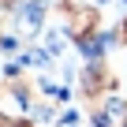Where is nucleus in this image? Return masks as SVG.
<instances>
[{
  "mask_svg": "<svg viewBox=\"0 0 127 127\" xmlns=\"http://www.w3.org/2000/svg\"><path fill=\"white\" fill-rule=\"evenodd\" d=\"M11 15V30L19 37H37L45 30V15H49V0H15L8 8Z\"/></svg>",
  "mask_w": 127,
  "mask_h": 127,
  "instance_id": "obj_1",
  "label": "nucleus"
},
{
  "mask_svg": "<svg viewBox=\"0 0 127 127\" xmlns=\"http://www.w3.org/2000/svg\"><path fill=\"white\" fill-rule=\"evenodd\" d=\"M75 86H79V94L94 105L97 97H105V94L116 90V79H112V71H108V64H105V60H90L86 67H82V75L75 79Z\"/></svg>",
  "mask_w": 127,
  "mask_h": 127,
  "instance_id": "obj_2",
  "label": "nucleus"
},
{
  "mask_svg": "<svg viewBox=\"0 0 127 127\" xmlns=\"http://www.w3.org/2000/svg\"><path fill=\"white\" fill-rule=\"evenodd\" d=\"M90 120H94V127H127V97H120V90L97 97Z\"/></svg>",
  "mask_w": 127,
  "mask_h": 127,
  "instance_id": "obj_3",
  "label": "nucleus"
},
{
  "mask_svg": "<svg viewBox=\"0 0 127 127\" xmlns=\"http://www.w3.org/2000/svg\"><path fill=\"white\" fill-rule=\"evenodd\" d=\"M19 64H23V71H49L52 67V56L45 52V45H30V49H19V56H15Z\"/></svg>",
  "mask_w": 127,
  "mask_h": 127,
  "instance_id": "obj_4",
  "label": "nucleus"
},
{
  "mask_svg": "<svg viewBox=\"0 0 127 127\" xmlns=\"http://www.w3.org/2000/svg\"><path fill=\"white\" fill-rule=\"evenodd\" d=\"M19 49H23V37L15 34V30H0V56H19Z\"/></svg>",
  "mask_w": 127,
  "mask_h": 127,
  "instance_id": "obj_5",
  "label": "nucleus"
},
{
  "mask_svg": "<svg viewBox=\"0 0 127 127\" xmlns=\"http://www.w3.org/2000/svg\"><path fill=\"white\" fill-rule=\"evenodd\" d=\"M56 123H60V127H75V123H79V108H64V112H56Z\"/></svg>",
  "mask_w": 127,
  "mask_h": 127,
  "instance_id": "obj_6",
  "label": "nucleus"
},
{
  "mask_svg": "<svg viewBox=\"0 0 127 127\" xmlns=\"http://www.w3.org/2000/svg\"><path fill=\"white\" fill-rule=\"evenodd\" d=\"M0 86H4V56H0Z\"/></svg>",
  "mask_w": 127,
  "mask_h": 127,
  "instance_id": "obj_7",
  "label": "nucleus"
},
{
  "mask_svg": "<svg viewBox=\"0 0 127 127\" xmlns=\"http://www.w3.org/2000/svg\"><path fill=\"white\" fill-rule=\"evenodd\" d=\"M94 4H97V8H101V4H108V0H94Z\"/></svg>",
  "mask_w": 127,
  "mask_h": 127,
  "instance_id": "obj_8",
  "label": "nucleus"
}]
</instances>
